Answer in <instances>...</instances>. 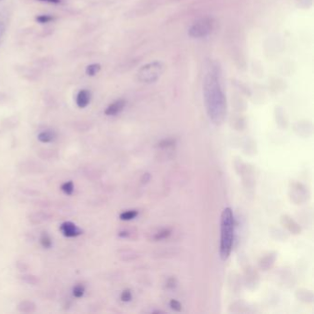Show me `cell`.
<instances>
[{
	"mask_svg": "<svg viewBox=\"0 0 314 314\" xmlns=\"http://www.w3.org/2000/svg\"><path fill=\"white\" fill-rule=\"evenodd\" d=\"M40 2H46L50 4H60L61 0H38Z\"/></svg>",
	"mask_w": 314,
	"mask_h": 314,
	"instance_id": "obj_29",
	"label": "cell"
},
{
	"mask_svg": "<svg viewBox=\"0 0 314 314\" xmlns=\"http://www.w3.org/2000/svg\"><path fill=\"white\" fill-rule=\"evenodd\" d=\"M60 232L66 238H76L83 234V230L72 221H65L60 225Z\"/></svg>",
	"mask_w": 314,
	"mask_h": 314,
	"instance_id": "obj_6",
	"label": "cell"
},
{
	"mask_svg": "<svg viewBox=\"0 0 314 314\" xmlns=\"http://www.w3.org/2000/svg\"><path fill=\"white\" fill-rule=\"evenodd\" d=\"M21 279L30 285H36L39 282V279L34 275H22Z\"/></svg>",
	"mask_w": 314,
	"mask_h": 314,
	"instance_id": "obj_23",
	"label": "cell"
},
{
	"mask_svg": "<svg viewBox=\"0 0 314 314\" xmlns=\"http://www.w3.org/2000/svg\"><path fill=\"white\" fill-rule=\"evenodd\" d=\"M203 93L207 112L210 120L221 124L227 114V100L223 92L220 74L212 66L204 77Z\"/></svg>",
	"mask_w": 314,
	"mask_h": 314,
	"instance_id": "obj_1",
	"label": "cell"
},
{
	"mask_svg": "<svg viewBox=\"0 0 314 314\" xmlns=\"http://www.w3.org/2000/svg\"><path fill=\"white\" fill-rule=\"evenodd\" d=\"M170 307L175 311V312H181L182 311V305L179 301L176 300H171L170 302Z\"/></svg>",
	"mask_w": 314,
	"mask_h": 314,
	"instance_id": "obj_25",
	"label": "cell"
},
{
	"mask_svg": "<svg viewBox=\"0 0 314 314\" xmlns=\"http://www.w3.org/2000/svg\"><path fill=\"white\" fill-rule=\"evenodd\" d=\"M176 143V140L175 139H173V138H166V139H163V140H161V141H159L158 143L157 144V148H159V149H168V148H170V147H172V146H174Z\"/></svg>",
	"mask_w": 314,
	"mask_h": 314,
	"instance_id": "obj_20",
	"label": "cell"
},
{
	"mask_svg": "<svg viewBox=\"0 0 314 314\" xmlns=\"http://www.w3.org/2000/svg\"><path fill=\"white\" fill-rule=\"evenodd\" d=\"M215 26V21L213 18L210 17H203L197 20L192 26L190 27L188 34L192 38L200 39L208 37L212 33Z\"/></svg>",
	"mask_w": 314,
	"mask_h": 314,
	"instance_id": "obj_4",
	"label": "cell"
},
{
	"mask_svg": "<svg viewBox=\"0 0 314 314\" xmlns=\"http://www.w3.org/2000/svg\"><path fill=\"white\" fill-rule=\"evenodd\" d=\"M18 310L19 312L23 314H32L35 312L36 305L33 303V301H23L18 305Z\"/></svg>",
	"mask_w": 314,
	"mask_h": 314,
	"instance_id": "obj_13",
	"label": "cell"
},
{
	"mask_svg": "<svg viewBox=\"0 0 314 314\" xmlns=\"http://www.w3.org/2000/svg\"><path fill=\"white\" fill-rule=\"evenodd\" d=\"M61 191L66 196H72L75 191V185L72 181H67L61 185Z\"/></svg>",
	"mask_w": 314,
	"mask_h": 314,
	"instance_id": "obj_16",
	"label": "cell"
},
{
	"mask_svg": "<svg viewBox=\"0 0 314 314\" xmlns=\"http://www.w3.org/2000/svg\"><path fill=\"white\" fill-rule=\"evenodd\" d=\"M276 259V254L275 253H270L268 255L263 256L259 261V268L262 271H267L271 268L275 262Z\"/></svg>",
	"mask_w": 314,
	"mask_h": 314,
	"instance_id": "obj_10",
	"label": "cell"
},
{
	"mask_svg": "<svg viewBox=\"0 0 314 314\" xmlns=\"http://www.w3.org/2000/svg\"><path fill=\"white\" fill-rule=\"evenodd\" d=\"M40 243L43 248L50 249L52 245V238L47 232H43L40 237Z\"/></svg>",
	"mask_w": 314,
	"mask_h": 314,
	"instance_id": "obj_15",
	"label": "cell"
},
{
	"mask_svg": "<svg viewBox=\"0 0 314 314\" xmlns=\"http://www.w3.org/2000/svg\"><path fill=\"white\" fill-rule=\"evenodd\" d=\"M151 179V174L150 173H144L143 176L141 178V182L142 183H147Z\"/></svg>",
	"mask_w": 314,
	"mask_h": 314,
	"instance_id": "obj_28",
	"label": "cell"
},
{
	"mask_svg": "<svg viewBox=\"0 0 314 314\" xmlns=\"http://www.w3.org/2000/svg\"><path fill=\"white\" fill-rule=\"evenodd\" d=\"M296 298H297L299 301L305 302V303H312V302H314V300L313 291L308 290V289H304V288L298 289V290L296 291Z\"/></svg>",
	"mask_w": 314,
	"mask_h": 314,
	"instance_id": "obj_11",
	"label": "cell"
},
{
	"mask_svg": "<svg viewBox=\"0 0 314 314\" xmlns=\"http://www.w3.org/2000/svg\"><path fill=\"white\" fill-rule=\"evenodd\" d=\"M54 20H55V18L52 15H39L36 17V21H38L41 24L48 23V22H51Z\"/></svg>",
	"mask_w": 314,
	"mask_h": 314,
	"instance_id": "obj_21",
	"label": "cell"
},
{
	"mask_svg": "<svg viewBox=\"0 0 314 314\" xmlns=\"http://www.w3.org/2000/svg\"><path fill=\"white\" fill-rule=\"evenodd\" d=\"M138 212L137 210H128V211H125L123 212L122 214H120V219L121 220H124V221H128V220H132L134 219L136 216H138Z\"/></svg>",
	"mask_w": 314,
	"mask_h": 314,
	"instance_id": "obj_17",
	"label": "cell"
},
{
	"mask_svg": "<svg viewBox=\"0 0 314 314\" xmlns=\"http://www.w3.org/2000/svg\"><path fill=\"white\" fill-rule=\"evenodd\" d=\"M92 101V93L88 90H81L76 97V104L80 109H84Z\"/></svg>",
	"mask_w": 314,
	"mask_h": 314,
	"instance_id": "obj_9",
	"label": "cell"
},
{
	"mask_svg": "<svg viewBox=\"0 0 314 314\" xmlns=\"http://www.w3.org/2000/svg\"><path fill=\"white\" fill-rule=\"evenodd\" d=\"M235 220L231 209L227 208L221 214V238H220V257L227 260L230 256L234 241Z\"/></svg>",
	"mask_w": 314,
	"mask_h": 314,
	"instance_id": "obj_2",
	"label": "cell"
},
{
	"mask_svg": "<svg viewBox=\"0 0 314 314\" xmlns=\"http://www.w3.org/2000/svg\"><path fill=\"white\" fill-rule=\"evenodd\" d=\"M280 222H281L282 226L285 229H288L290 233L295 234V235H298L301 233V226L296 222L291 216H288V215H283L280 218Z\"/></svg>",
	"mask_w": 314,
	"mask_h": 314,
	"instance_id": "obj_7",
	"label": "cell"
},
{
	"mask_svg": "<svg viewBox=\"0 0 314 314\" xmlns=\"http://www.w3.org/2000/svg\"><path fill=\"white\" fill-rule=\"evenodd\" d=\"M85 287L82 284H78L73 288L72 294L75 298L80 299L85 294Z\"/></svg>",
	"mask_w": 314,
	"mask_h": 314,
	"instance_id": "obj_18",
	"label": "cell"
},
{
	"mask_svg": "<svg viewBox=\"0 0 314 314\" xmlns=\"http://www.w3.org/2000/svg\"><path fill=\"white\" fill-rule=\"evenodd\" d=\"M57 138V135L54 131H50V130H46V131L40 132L37 136V138L41 143L47 144V143H51L53 142Z\"/></svg>",
	"mask_w": 314,
	"mask_h": 314,
	"instance_id": "obj_12",
	"label": "cell"
},
{
	"mask_svg": "<svg viewBox=\"0 0 314 314\" xmlns=\"http://www.w3.org/2000/svg\"><path fill=\"white\" fill-rule=\"evenodd\" d=\"M164 71V65L160 61H153L138 70V79L142 83H153L159 79Z\"/></svg>",
	"mask_w": 314,
	"mask_h": 314,
	"instance_id": "obj_3",
	"label": "cell"
},
{
	"mask_svg": "<svg viewBox=\"0 0 314 314\" xmlns=\"http://www.w3.org/2000/svg\"><path fill=\"white\" fill-rule=\"evenodd\" d=\"M177 280L174 277H170L166 283V287L168 288H174L176 287Z\"/></svg>",
	"mask_w": 314,
	"mask_h": 314,
	"instance_id": "obj_26",
	"label": "cell"
},
{
	"mask_svg": "<svg viewBox=\"0 0 314 314\" xmlns=\"http://www.w3.org/2000/svg\"><path fill=\"white\" fill-rule=\"evenodd\" d=\"M118 235L121 238H127V237H129L130 233L128 231H126V230H123V231H120Z\"/></svg>",
	"mask_w": 314,
	"mask_h": 314,
	"instance_id": "obj_30",
	"label": "cell"
},
{
	"mask_svg": "<svg viewBox=\"0 0 314 314\" xmlns=\"http://www.w3.org/2000/svg\"><path fill=\"white\" fill-rule=\"evenodd\" d=\"M49 215H47L46 213L44 212H37V213H34L32 214L30 216V222L33 223V224H39V223H43L48 220L49 219Z\"/></svg>",
	"mask_w": 314,
	"mask_h": 314,
	"instance_id": "obj_14",
	"label": "cell"
},
{
	"mask_svg": "<svg viewBox=\"0 0 314 314\" xmlns=\"http://www.w3.org/2000/svg\"><path fill=\"white\" fill-rule=\"evenodd\" d=\"M289 197L292 202H294L297 205H301L307 200V189L301 183H291L289 188Z\"/></svg>",
	"mask_w": 314,
	"mask_h": 314,
	"instance_id": "obj_5",
	"label": "cell"
},
{
	"mask_svg": "<svg viewBox=\"0 0 314 314\" xmlns=\"http://www.w3.org/2000/svg\"><path fill=\"white\" fill-rule=\"evenodd\" d=\"M132 300V292L130 289H124L121 294V301L128 302Z\"/></svg>",
	"mask_w": 314,
	"mask_h": 314,
	"instance_id": "obj_24",
	"label": "cell"
},
{
	"mask_svg": "<svg viewBox=\"0 0 314 314\" xmlns=\"http://www.w3.org/2000/svg\"><path fill=\"white\" fill-rule=\"evenodd\" d=\"M170 233H171L170 229H162V230L158 231L157 233L155 234V236H154V240H155V241L163 240V239H166L167 237H169V236L170 235Z\"/></svg>",
	"mask_w": 314,
	"mask_h": 314,
	"instance_id": "obj_22",
	"label": "cell"
},
{
	"mask_svg": "<svg viewBox=\"0 0 314 314\" xmlns=\"http://www.w3.org/2000/svg\"><path fill=\"white\" fill-rule=\"evenodd\" d=\"M126 105V102L124 99H119L117 101L113 102L105 109V113L108 116H114L117 115L121 111H123Z\"/></svg>",
	"mask_w": 314,
	"mask_h": 314,
	"instance_id": "obj_8",
	"label": "cell"
},
{
	"mask_svg": "<svg viewBox=\"0 0 314 314\" xmlns=\"http://www.w3.org/2000/svg\"><path fill=\"white\" fill-rule=\"evenodd\" d=\"M101 70V65L100 64H92L90 66L86 67V74L90 77H93L97 75V73Z\"/></svg>",
	"mask_w": 314,
	"mask_h": 314,
	"instance_id": "obj_19",
	"label": "cell"
},
{
	"mask_svg": "<svg viewBox=\"0 0 314 314\" xmlns=\"http://www.w3.org/2000/svg\"><path fill=\"white\" fill-rule=\"evenodd\" d=\"M5 30H6L5 22H4V20H2V18L0 17V43H1V40H2V37H3L4 33H5Z\"/></svg>",
	"mask_w": 314,
	"mask_h": 314,
	"instance_id": "obj_27",
	"label": "cell"
}]
</instances>
